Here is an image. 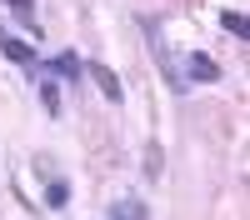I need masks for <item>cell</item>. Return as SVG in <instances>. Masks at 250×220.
I'll return each instance as SVG.
<instances>
[{"instance_id":"1","label":"cell","mask_w":250,"mask_h":220,"mask_svg":"<svg viewBox=\"0 0 250 220\" xmlns=\"http://www.w3.org/2000/svg\"><path fill=\"white\" fill-rule=\"evenodd\" d=\"M140 30H145V40H150V55H155V65H160V80H165V85H170L175 95H185V90H190V80H185L180 55L170 50V40H165L160 20H155V15H145V20H140Z\"/></svg>"},{"instance_id":"2","label":"cell","mask_w":250,"mask_h":220,"mask_svg":"<svg viewBox=\"0 0 250 220\" xmlns=\"http://www.w3.org/2000/svg\"><path fill=\"white\" fill-rule=\"evenodd\" d=\"M30 165H35V175H45V205H50V210H65V200H70V180L55 170V160H50V155H35Z\"/></svg>"},{"instance_id":"3","label":"cell","mask_w":250,"mask_h":220,"mask_svg":"<svg viewBox=\"0 0 250 220\" xmlns=\"http://www.w3.org/2000/svg\"><path fill=\"white\" fill-rule=\"evenodd\" d=\"M0 55L10 60V65H25V75H40V50L30 40H15V35H0Z\"/></svg>"},{"instance_id":"4","label":"cell","mask_w":250,"mask_h":220,"mask_svg":"<svg viewBox=\"0 0 250 220\" xmlns=\"http://www.w3.org/2000/svg\"><path fill=\"white\" fill-rule=\"evenodd\" d=\"M85 75L100 85V95H105L110 105H125V85H120V75L105 65V60H85Z\"/></svg>"},{"instance_id":"5","label":"cell","mask_w":250,"mask_h":220,"mask_svg":"<svg viewBox=\"0 0 250 220\" xmlns=\"http://www.w3.org/2000/svg\"><path fill=\"white\" fill-rule=\"evenodd\" d=\"M40 70H50L55 80H70L75 85V80H85V60H80L75 50H60L55 60H40Z\"/></svg>"},{"instance_id":"6","label":"cell","mask_w":250,"mask_h":220,"mask_svg":"<svg viewBox=\"0 0 250 220\" xmlns=\"http://www.w3.org/2000/svg\"><path fill=\"white\" fill-rule=\"evenodd\" d=\"M180 70H190L185 80H200V85H215V80H220V65H215L205 50H190V55L180 60Z\"/></svg>"},{"instance_id":"7","label":"cell","mask_w":250,"mask_h":220,"mask_svg":"<svg viewBox=\"0 0 250 220\" xmlns=\"http://www.w3.org/2000/svg\"><path fill=\"white\" fill-rule=\"evenodd\" d=\"M110 220H150V205L140 195H120V200H110Z\"/></svg>"},{"instance_id":"8","label":"cell","mask_w":250,"mask_h":220,"mask_svg":"<svg viewBox=\"0 0 250 220\" xmlns=\"http://www.w3.org/2000/svg\"><path fill=\"white\" fill-rule=\"evenodd\" d=\"M35 95H40V105H45V115H60V110H65V100H60V85H55V80H40V75H35Z\"/></svg>"},{"instance_id":"9","label":"cell","mask_w":250,"mask_h":220,"mask_svg":"<svg viewBox=\"0 0 250 220\" xmlns=\"http://www.w3.org/2000/svg\"><path fill=\"white\" fill-rule=\"evenodd\" d=\"M140 170H145V180H160V170H165V155H160V145H155V140L145 145V155H140Z\"/></svg>"},{"instance_id":"10","label":"cell","mask_w":250,"mask_h":220,"mask_svg":"<svg viewBox=\"0 0 250 220\" xmlns=\"http://www.w3.org/2000/svg\"><path fill=\"white\" fill-rule=\"evenodd\" d=\"M5 5H15V15L25 20V25H30V40H35V35H45V30L35 25V0H5Z\"/></svg>"},{"instance_id":"11","label":"cell","mask_w":250,"mask_h":220,"mask_svg":"<svg viewBox=\"0 0 250 220\" xmlns=\"http://www.w3.org/2000/svg\"><path fill=\"white\" fill-rule=\"evenodd\" d=\"M220 30L235 35V40H245V15H240V10H225V15H220Z\"/></svg>"}]
</instances>
